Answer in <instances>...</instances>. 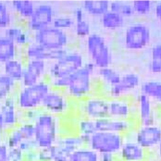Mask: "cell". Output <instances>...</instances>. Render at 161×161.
Segmentation results:
<instances>
[{"mask_svg": "<svg viewBox=\"0 0 161 161\" xmlns=\"http://www.w3.org/2000/svg\"><path fill=\"white\" fill-rule=\"evenodd\" d=\"M33 124L35 129L34 139L39 148H47L55 145L60 136L58 117L41 109Z\"/></svg>", "mask_w": 161, "mask_h": 161, "instance_id": "obj_2", "label": "cell"}, {"mask_svg": "<svg viewBox=\"0 0 161 161\" xmlns=\"http://www.w3.org/2000/svg\"><path fill=\"white\" fill-rule=\"evenodd\" d=\"M151 41V32L144 23H132L126 28L123 36V43L127 49L142 50L145 48Z\"/></svg>", "mask_w": 161, "mask_h": 161, "instance_id": "obj_11", "label": "cell"}, {"mask_svg": "<svg viewBox=\"0 0 161 161\" xmlns=\"http://www.w3.org/2000/svg\"><path fill=\"white\" fill-rule=\"evenodd\" d=\"M95 124L97 131H109L122 135L134 130L137 126L135 119H119L110 117L95 119Z\"/></svg>", "mask_w": 161, "mask_h": 161, "instance_id": "obj_17", "label": "cell"}, {"mask_svg": "<svg viewBox=\"0 0 161 161\" xmlns=\"http://www.w3.org/2000/svg\"><path fill=\"white\" fill-rule=\"evenodd\" d=\"M149 69L152 73L155 74H160L161 73V60L159 59H153L151 58V61L149 63Z\"/></svg>", "mask_w": 161, "mask_h": 161, "instance_id": "obj_39", "label": "cell"}, {"mask_svg": "<svg viewBox=\"0 0 161 161\" xmlns=\"http://www.w3.org/2000/svg\"><path fill=\"white\" fill-rule=\"evenodd\" d=\"M86 51L97 69L109 67L112 63V51L105 37L97 32H92L86 38Z\"/></svg>", "mask_w": 161, "mask_h": 161, "instance_id": "obj_4", "label": "cell"}, {"mask_svg": "<svg viewBox=\"0 0 161 161\" xmlns=\"http://www.w3.org/2000/svg\"><path fill=\"white\" fill-rule=\"evenodd\" d=\"M69 50V47L63 49H48L32 42L23 48V57L25 60H43L47 63L60 59Z\"/></svg>", "mask_w": 161, "mask_h": 161, "instance_id": "obj_14", "label": "cell"}, {"mask_svg": "<svg viewBox=\"0 0 161 161\" xmlns=\"http://www.w3.org/2000/svg\"><path fill=\"white\" fill-rule=\"evenodd\" d=\"M24 65L25 61L16 58L2 65V72L20 84L24 71Z\"/></svg>", "mask_w": 161, "mask_h": 161, "instance_id": "obj_22", "label": "cell"}, {"mask_svg": "<svg viewBox=\"0 0 161 161\" xmlns=\"http://www.w3.org/2000/svg\"><path fill=\"white\" fill-rule=\"evenodd\" d=\"M152 154L161 161V142L159 143V145L157 146V148L154 150V152H152Z\"/></svg>", "mask_w": 161, "mask_h": 161, "instance_id": "obj_46", "label": "cell"}, {"mask_svg": "<svg viewBox=\"0 0 161 161\" xmlns=\"http://www.w3.org/2000/svg\"><path fill=\"white\" fill-rule=\"evenodd\" d=\"M5 132L6 129H5V126H4V123H3V119H2V117L0 115V144H2L5 139H4V135H5Z\"/></svg>", "mask_w": 161, "mask_h": 161, "instance_id": "obj_44", "label": "cell"}, {"mask_svg": "<svg viewBox=\"0 0 161 161\" xmlns=\"http://www.w3.org/2000/svg\"><path fill=\"white\" fill-rule=\"evenodd\" d=\"M124 140V135L109 131H97L90 136L86 146L98 154L111 153L118 155Z\"/></svg>", "mask_w": 161, "mask_h": 161, "instance_id": "obj_7", "label": "cell"}, {"mask_svg": "<svg viewBox=\"0 0 161 161\" xmlns=\"http://www.w3.org/2000/svg\"><path fill=\"white\" fill-rule=\"evenodd\" d=\"M96 132L97 130H96L95 119H90L81 117V119H80L79 121L77 122V133L82 138H84L88 144L90 136Z\"/></svg>", "mask_w": 161, "mask_h": 161, "instance_id": "obj_31", "label": "cell"}, {"mask_svg": "<svg viewBox=\"0 0 161 161\" xmlns=\"http://www.w3.org/2000/svg\"><path fill=\"white\" fill-rule=\"evenodd\" d=\"M97 68L95 64L90 60H86L80 69L69 76V85L64 90L66 95L74 102L95 95L96 80L94 77L97 75Z\"/></svg>", "mask_w": 161, "mask_h": 161, "instance_id": "obj_1", "label": "cell"}, {"mask_svg": "<svg viewBox=\"0 0 161 161\" xmlns=\"http://www.w3.org/2000/svg\"><path fill=\"white\" fill-rule=\"evenodd\" d=\"M21 110L18 108L16 94L8 97L0 102V115L6 130L16 127L19 123V112Z\"/></svg>", "mask_w": 161, "mask_h": 161, "instance_id": "obj_20", "label": "cell"}, {"mask_svg": "<svg viewBox=\"0 0 161 161\" xmlns=\"http://www.w3.org/2000/svg\"><path fill=\"white\" fill-rule=\"evenodd\" d=\"M135 116L136 108L130 97L108 99V117L119 119H135Z\"/></svg>", "mask_w": 161, "mask_h": 161, "instance_id": "obj_19", "label": "cell"}, {"mask_svg": "<svg viewBox=\"0 0 161 161\" xmlns=\"http://www.w3.org/2000/svg\"><path fill=\"white\" fill-rule=\"evenodd\" d=\"M140 92L149 97L152 101L161 104V81L147 80L141 83Z\"/></svg>", "mask_w": 161, "mask_h": 161, "instance_id": "obj_28", "label": "cell"}, {"mask_svg": "<svg viewBox=\"0 0 161 161\" xmlns=\"http://www.w3.org/2000/svg\"><path fill=\"white\" fill-rule=\"evenodd\" d=\"M154 12H155L156 17L158 18V19L160 21L161 23V2H158L156 4L155 8H154Z\"/></svg>", "mask_w": 161, "mask_h": 161, "instance_id": "obj_45", "label": "cell"}, {"mask_svg": "<svg viewBox=\"0 0 161 161\" xmlns=\"http://www.w3.org/2000/svg\"><path fill=\"white\" fill-rule=\"evenodd\" d=\"M146 161H160L158 158H157L152 153H149V156H148V158L146 159Z\"/></svg>", "mask_w": 161, "mask_h": 161, "instance_id": "obj_47", "label": "cell"}, {"mask_svg": "<svg viewBox=\"0 0 161 161\" xmlns=\"http://www.w3.org/2000/svg\"><path fill=\"white\" fill-rule=\"evenodd\" d=\"M48 81L53 89H58V90L64 91L65 89L68 87V85H69V76H65V77L52 78V79H48Z\"/></svg>", "mask_w": 161, "mask_h": 161, "instance_id": "obj_37", "label": "cell"}, {"mask_svg": "<svg viewBox=\"0 0 161 161\" xmlns=\"http://www.w3.org/2000/svg\"><path fill=\"white\" fill-rule=\"evenodd\" d=\"M12 20L13 17L8 6L5 2L0 1V29L6 30L10 27L12 25Z\"/></svg>", "mask_w": 161, "mask_h": 161, "instance_id": "obj_33", "label": "cell"}, {"mask_svg": "<svg viewBox=\"0 0 161 161\" xmlns=\"http://www.w3.org/2000/svg\"><path fill=\"white\" fill-rule=\"evenodd\" d=\"M32 42L48 49L69 47L70 37L68 32L54 28L52 25L32 33Z\"/></svg>", "mask_w": 161, "mask_h": 161, "instance_id": "obj_6", "label": "cell"}, {"mask_svg": "<svg viewBox=\"0 0 161 161\" xmlns=\"http://www.w3.org/2000/svg\"><path fill=\"white\" fill-rule=\"evenodd\" d=\"M48 63L43 60H25L22 80L19 85L30 86L46 80Z\"/></svg>", "mask_w": 161, "mask_h": 161, "instance_id": "obj_18", "label": "cell"}, {"mask_svg": "<svg viewBox=\"0 0 161 161\" xmlns=\"http://www.w3.org/2000/svg\"><path fill=\"white\" fill-rule=\"evenodd\" d=\"M69 161H99V154L85 145L75 150Z\"/></svg>", "mask_w": 161, "mask_h": 161, "instance_id": "obj_30", "label": "cell"}, {"mask_svg": "<svg viewBox=\"0 0 161 161\" xmlns=\"http://www.w3.org/2000/svg\"><path fill=\"white\" fill-rule=\"evenodd\" d=\"M8 152V145L5 142L0 144V161H7Z\"/></svg>", "mask_w": 161, "mask_h": 161, "instance_id": "obj_43", "label": "cell"}, {"mask_svg": "<svg viewBox=\"0 0 161 161\" xmlns=\"http://www.w3.org/2000/svg\"><path fill=\"white\" fill-rule=\"evenodd\" d=\"M85 61L84 56L80 51L69 48L67 54H65L60 59L48 63L47 79L69 76L80 69Z\"/></svg>", "mask_w": 161, "mask_h": 161, "instance_id": "obj_5", "label": "cell"}, {"mask_svg": "<svg viewBox=\"0 0 161 161\" xmlns=\"http://www.w3.org/2000/svg\"><path fill=\"white\" fill-rule=\"evenodd\" d=\"M151 58L161 60V43L153 47L151 50Z\"/></svg>", "mask_w": 161, "mask_h": 161, "instance_id": "obj_42", "label": "cell"}, {"mask_svg": "<svg viewBox=\"0 0 161 161\" xmlns=\"http://www.w3.org/2000/svg\"><path fill=\"white\" fill-rule=\"evenodd\" d=\"M52 26L54 28L62 30V31H69L75 26V20L72 17L69 16H58L55 17Z\"/></svg>", "mask_w": 161, "mask_h": 161, "instance_id": "obj_34", "label": "cell"}, {"mask_svg": "<svg viewBox=\"0 0 161 161\" xmlns=\"http://www.w3.org/2000/svg\"><path fill=\"white\" fill-rule=\"evenodd\" d=\"M55 17V10L52 5L47 3L39 4L36 6L31 19L25 22L26 28L32 33L39 32L51 26Z\"/></svg>", "mask_w": 161, "mask_h": 161, "instance_id": "obj_13", "label": "cell"}, {"mask_svg": "<svg viewBox=\"0 0 161 161\" xmlns=\"http://www.w3.org/2000/svg\"><path fill=\"white\" fill-rule=\"evenodd\" d=\"M135 120L137 125H153L158 123V116L155 111L153 101L141 92L135 97Z\"/></svg>", "mask_w": 161, "mask_h": 161, "instance_id": "obj_15", "label": "cell"}, {"mask_svg": "<svg viewBox=\"0 0 161 161\" xmlns=\"http://www.w3.org/2000/svg\"><path fill=\"white\" fill-rule=\"evenodd\" d=\"M132 136L148 153H152L161 142V124L137 125L132 131Z\"/></svg>", "mask_w": 161, "mask_h": 161, "instance_id": "obj_12", "label": "cell"}, {"mask_svg": "<svg viewBox=\"0 0 161 161\" xmlns=\"http://www.w3.org/2000/svg\"><path fill=\"white\" fill-rule=\"evenodd\" d=\"M74 33L77 37L80 39L87 38L92 32H91V25L87 20H81L80 22H75L74 26Z\"/></svg>", "mask_w": 161, "mask_h": 161, "instance_id": "obj_36", "label": "cell"}, {"mask_svg": "<svg viewBox=\"0 0 161 161\" xmlns=\"http://www.w3.org/2000/svg\"><path fill=\"white\" fill-rule=\"evenodd\" d=\"M109 5L108 0H84L81 8L88 15L101 18L109 10Z\"/></svg>", "mask_w": 161, "mask_h": 161, "instance_id": "obj_23", "label": "cell"}, {"mask_svg": "<svg viewBox=\"0 0 161 161\" xmlns=\"http://www.w3.org/2000/svg\"><path fill=\"white\" fill-rule=\"evenodd\" d=\"M100 22L105 29L113 31L121 28L125 23V19L117 13L108 10L106 14L100 18Z\"/></svg>", "mask_w": 161, "mask_h": 161, "instance_id": "obj_29", "label": "cell"}, {"mask_svg": "<svg viewBox=\"0 0 161 161\" xmlns=\"http://www.w3.org/2000/svg\"><path fill=\"white\" fill-rule=\"evenodd\" d=\"M141 86V77L136 72H126L121 75L118 84L112 86H102L105 91L103 96L108 99H118L129 97L130 94Z\"/></svg>", "mask_w": 161, "mask_h": 161, "instance_id": "obj_9", "label": "cell"}, {"mask_svg": "<svg viewBox=\"0 0 161 161\" xmlns=\"http://www.w3.org/2000/svg\"><path fill=\"white\" fill-rule=\"evenodd\" d=\"M7 161H24V153L18 147H8Z\"/></svg>", "mask_w": 161, "mask_h": 161, "instance_id": "obj_38", "label": "cell"}, {"mask_svg": "<svg viewBox=\"0 0 161 161\" xmlns=\"http://www.w3.org/2000/svg\"><path fill=\"white\" fill-rule=\"evenodd\" d=\"M121 73L109 67L97 69V76L99 80H102V86H112L115 84H118L121 79Z\"/></svg>", "mask_w": 161, "mask_h": 161, "instance_id": "obj_26", "label": "cell"}, {"mask_svg": "<svg viewBox=\"0 0 161 161\" xmlns=\"http://www.w3.org/2000/svg\"><path fill=\"white\" fill-rule=\"evenodd\" d=\"M109 10L122 16L124 19L130 18L134 15L131 3L124 2V1H118V0L111 1L109 5Z\"/></svg>", "mask_w": 161, "mask_h": 161, "instance_id": "obj_32", "label": "cell"}, {"mask_svg": "<svg viewBox=\"0 0 161 161\" xmlns=\"http://www.w3.org/2000/svg\"><path fill=\"white\" fill-rule=\"evenodd\" d=\"M19 86L16 80L0 72V102L15 95Z\"/></svg>", "mask_w": 161, "mask_h": 161, "instance_id": "obj_27", "label": "cell"}, {"mask_svg": "<svg viewBox=\"0 0 161 161\" xmlns=\"http://www.w3.org/2000/svg\"><path fill=\"white\" fill-rule=\"evenodd\" d=\"M99 161H119L118 155L111 153H101L99 154Z\"/></svg>", "mask_w": 161, "mask_h": 161, "instance_id": "obj_41", "label": "cell"}, {"mask_svg": "<svg viewBox=\"0 0 161 161\" xmlns=\"http://www.w3.org/2000/svg\"><path fill=\"white\" fill-rule=\"evenodd\" d=\"M82 118L99 119L108 117V99L103 95H93L75 102Z\"/></svg>", "mask_w": 161, "mask_h": 161, "instance_id": "obj_8", "label": "cell"}, {"mask_svg": "<svg viewBox=\"0 0 161 161\" xmlns=\"http://www.w3.org/2000/svg\"><path fill=\"white\" fill-rule=\"evenodd\" d=\"M133 131V130H132ZM132 131L124 135L121 148L118 154L119 161H146L149 153L133 138Z\"/></svg>", "mask_w": 161, "mask_h": 161, "instance_id": "obj_16", "label": "cell"}, {"mask_svg": "<svg viewBox=\"0 0 161 161\" xmlns=\"http://www.w3.org/2000/svg\"><path fill=\"white\" fill-rule=\"evenodd\" d=\"M4 35L10 39L19 48H25L32 42V33L20 25H11L5 30Z\"/></svg>", "mask_w": 161, "mask_h": 161, "instance_id": "obj_21", "label": "cell"}, {"mask_svg": "<svg viewBox=\"0 0 161 161\" xmlns=\"http://www.w3.org/2000/svg\"><path fill=\"white\" fill-rule=\"evenodd\" d=\"M84 17H85V12H84L83 8H81V6L77 7L73 11V19H74L75 22H80L81 20H84L85 19Z\"/></svg>", "mask_w": 161, "mask_h": 161, "instance_id": "obj_40", "label": "cell"}, {"mask_svg": "<svg viewBox=\"0 0 161 161\" xmlns=\"http://www.w3.org/2000/svg\"><path fill=\"white\" fill-rule=\"evenodd\" d=\"M51 89L47 79L30 86L19 85L16 92L18 108L22 111L41 108L45 97Z\"/></svg>", "mask_w": 161, "mask_h": 161, "instance_id": "obj_3", "label": "cell"}, {"mask_svg": "<svg viewBox=\"0 0 161 161\" xmlns=\"http://www.w3.org/2000/svg\"><path fill=\"white\" fill-rule=\"evenodd\" d=\"M11 8L17 15L26 22L32 16L36 6L31 0H13L11 1Z\"/></svg>", "mask_w": 161, "mask_h": 161, "instance_id": "obj_25", "label": "cell"}, {"mask_svg": "<svg viewBox=\"0 0 161 161\" xmlns=\"http://www.w3.org/2000/svg\"><path fill=\"white\" fill-rule=\"evenodd\" d=\"M73 104L74 101L68 97L64 91L52 88L45 97L41 109L54 116L61 117L71 109Z\"/></svg>", "mask_w": 161, "mask_h": 161, "instance_id": "obj_10", "label": "cell"}, {"mask_svg": "<svg viewBox=\"0 0 161 161\" xmlns=\"http://www.w3.org/2000/svg\"><path fill=\"white\" fill-rule=\"evenodd\" d=\"M19 47L5 35L0 36V64L18 58Z\"/></svg>", "mask_w": 161, "mask_h": 161, "instance_id": "obj_24", "label": "cell"}, {"mask_svg": "<svg viewBox=\"0 0 161 161\" xmlns=\"http://www.w3.org/2000/svg\"><path fill=\"white\" fill-rule=\"evenodd\" d=\"M134 14L147 15L152 9V2L149 0H134L131 2Z\"/></svg>", "mask_w": 161, "mask_h": 161, "instance_id": "obj_35", "label": "cell"}]
</instances>
